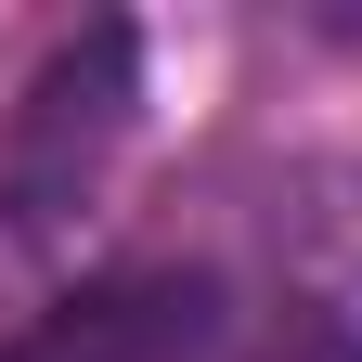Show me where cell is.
<instances>
[{
  "instance_id": "6da1fadb",
  "label": "cell",
  "mask_w": 362,
  "mask_h": 362,
  "mask_svg": "<svg viewBox=\"0 0 362 362\" xmlns=\"http://www.w3.org/2000/svg\"><path fill=\"white\" fill-rule=\"evenodd\" d=\"M129 117H143V39H129L117 13L65 26L52 52H39V78L13 90V129H0V233L52 246L65 220L104 194Z\"/></svg>"
},
{
  "instance_id": "7a4b0ae2",
  "label": "cell",
  "mask_w": 362,
  "mask_h": 362,
  "mask_svg": "<svg viewBox=\"0 0 362 362\" xmlns=\"http://www.w3.org/2000/svg\"><path fill=\"white\" fill-rule=\"evenodd\" d=\"M194 349H220V285L207 272H104L65 310H39L0 362H194Z\"/></svg>"
},
{
  "instance_id": "3957f363",
  "label": "cell",
  "mask_w": 362,
  "mask_h": 362,
  "mask_svg": "<svg viewBox=\"0 0 362 362\" xmlns=\"http://www.w3.org/2000/svg\"><path fill=\"white\" fill-rule=\"evenodd\" d=\"M233 362H362V337L337 324V310H272V324H259Z\"/></svg>"
}]
</instances>
